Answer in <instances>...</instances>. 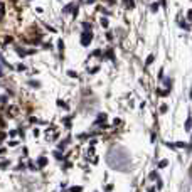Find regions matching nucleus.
Wrapping results in <instances>:
<instances>
[{"instance_id":"obj_11","label":"nucleus","mask_w":192,"mask_h":192,"mask_svg":"<svg viewBox=\"0 0 192 192\" xmlns=\"http://www.w3.org/2000/svg\"><path fill=\"white\" fill-rule=\"evenodd\" d=\"M57 47H59V51L62 52V49H64V44H62V40H57Z\"/></svg>"},{"instance_id":"obj_1","label":"nucleus","mask_w":192,"mask_h":192,"mask_svg":"<svg viewBox=\"0 0 192 192\" xmlns=\"http://www.w3.org/2000/svg\"><path fill=\"white\" fill-rule=\"evenodd\" d=\"M91 40H93V34H91V31H84V32L81 34V46L88 47V46L91 44Z\"/></svg>"},{"instance_id":"obj_19","label":"nucleus","mask_w":192,"mask_h":192,"mask_svg":"<svg viewBox=\"0 0 192 192\" xmlns=\"http://www.w3.org/2000/svg\"><path fill=\"white\" fill-rule=\"evenodd\" d=\"M0 101H2V103H5V98H0Z\"/></svg>"},{"instance_id":"obj_2","label":"nucleus","mask_w":192,"mask_h":192,"mask_svg":"<svg viewBox=\"0 0 192 192\" xmlns=\"http://www.w3.org/2000/svg\"><path fill=\"white\" fill-rule=\"evenodd\" d=\"M46 163H47V158H46V157H40V158L37 160V165H39V167H44Z\"/></svg>"},{"instance_id":"obj_3","label":"nucleus","mask_w":192,"mask_h":192,"mask_svg":"<svg viewBox=\"0 0 192 192\" xmlns=\"http://www.w3.org/2000/svg\"><path fill=\"white\" fill-rule=\"evenodd\" d=\"M73 8H74V3H69V5H66V7H64V10H62V12H64V14H68V12H71Z\"/></svg>"},{"instance_id":"obj_13","label":"nucleus","mask_w":192,"mask_h":192,"mask_svg":"<svg viewBox=\"0 0 192 192\" xmlns=\"http://www.w3.org/2000/svg\"><path fill=\"white\" fill-rule=\"evenodd\" d=\"M57 105H59V106H61V108H68V105H66V103H64V101H61V100H59V101H57Z\"/></svg>"},{"instance_id":"obj_21","label":"nucleus","mask_w":192,"mask_h":192,"mask_svg":"<svg viewBox=\"0 0 192 192\" xmlns=\"http://www.w3.org/2000/svg\"><path fill=\"white\" fill-rule=\"evenodd\" d=\"M0 76H2V69H0Z\"/></svg>"},{"instance_id":"obj_10","label":"nucleus","mask_w":192,"mask_h":192,"mask_svg":"<svg viewBox=\"0 0 192 192\" xmlns=\"http://www.w3.org/2000/svg\"><path fill=\"white\" fill-rule=\"evenodd\" d=\"M83 29H84V31H91V24L84 22V24H83Z\"/></svg>"},{"instance_id":"obj_18","label":"nucleus","mask_w":192,"mask_h":192,"mask_svg":"<svg viewBox=\"0 0 192 192\" xmlns=\"http://www.w3.org/2000/svg\"><path fill=\"white\" fill-rule=\"evenodd\" d=\"M94 2H96V0H86V3H88V5H89V3H94Z\"/></svg>"},{"instance_id":"obj_4","label":"nucleus","mask_w":192,"mask_h":192,"mask_svg":"<svg viewBox=\"0 0 192 192\" xmlns=\"http://www.w3.org/2000/svg\"><path fill=\"white\" fill-rule=\"evenodd\" d=\"M105 120H106V115H105V113H100V115H98V120H96V123H101V121H105Z\"/></svg>"},{"instance_id":"obj_8","label":"nucleus","mask_w":192,"mask_h":192,"mask_svg":"<svg viewBox=\"0 0 192 192\" xmlns=\"http://www.w3.org/2000/svg\"><path fill=\"white\" fill-rule=\"evenodd\" d=\"M101 25H103L105 29L108 27V19H106V17H103V19H101Z\"/></svg>"},{"instance_id":"obj_9","label":"nucleus","mask_w":192,"mask_h":192,"mask_svg":"<svg viewBox=\"0 0 192 192\" xmlns=\"http://www.w3.org/2000/svg\"><path fill=\"white\" fill-rule=\"evenodd\" d=\"M150 8H152V12H157V10H158V3H157V2H154Z\"/></svg>"},{"instance_id":"obj_14","label":"nucleus","mask_w":192,"mask_h":192,"mask_svg":"<svg viewBox=\"0 0 192 192\" xmlns=\"http://www.w3.org/2000/svg\"><path fill=\"white\" fill-rule=\"evenodd\" d=\"M81 191H83L81 187H73V189H71V192H81Z\"/></svg>"},{"instance_id":"obj_7","label":"nucleus","mask_w":192,"mask_h":192,"mask_svg":"<svg viewBox=\"0 0 192 192\" xmlns=\"http://www.w3.org/2000/svg\"><path fill=\"white\" fill-rule=\"evenodd\" d=\"M125 2H126V7L128 8H135V2L133 0H125Z\"/></svg>"},{"instance_id":"obj_17","label":"nucleus","mask_w":192,"mask_h":192,"mask_svg":"<svg viewBox=\"0 0 192 192\" xmlns=\"http://www.w3.org/2000/svg\"><path fill=\"white\" fill-rule=\"evenodd\" d=\"M187 17H189V20H192V10H189V15Z\"/></svg>"},{"instance_id":"obj_6","label":"nucleus","mask_w":192,"mask_h":192,"mask_svg":"<svg viewBox=\"0 0 192 192\" xmlns=\"http://www.w3.org/2000/svg\"><path fill=\"white\" fill-rule=\"evenodd\" d=\"M152 62H154V56H152V54H150V56H148V57H147V61H145V66H150V64H152Z\"/></svg>"},{"instance_id":"obj_12","label":"nucleus","mask_w":192,"mask_h":192,"mask_svg":"<svg viewBox=\"0 0 192 192\" xmlns=\"http://www.w3.org/2000/svg\"><path fill=\"white\" fill-rule=\"evenodd\" d=\"M68 76H71V77H77V73H74V71H68Z\"/></svg>"},{"instance_id":"obj_16","label":"nucleus","mask_w":192,"mask_h":192,"mask_svg":"<svg viewBox=\"0 0 192 192\" xmlns=\"http://www.w3.org/2000/svg\"><path fill=\"white\" fill-rule=\"evenodd\" d=\"M100 54H101V51H100V49H96V51L93 52V56H100Z\"/></svg>"},{"instance_id":"obj_15","label":"nucleus","mask_w":192,"mask_h":192,"mask_svg":"<svg viewBox=\"0 0 192 192\" xmlns=\"http://www.w3.org/2000/svg\"><path fill=\"white\" fill-rule=\"evenodd\" d=\"M54 157H57V158H59V160H62V155L59 154V152H54Z\"/></svg>"},{"instance_id":"obj_20","label":"nucleus","mask_w":192,"mask_h":192,"mask_svg":"<svg viewBox=\"0 0 192 192\" xmlns=\"http://www.w3.org/2000/svg\"><path fill=\"white\" fill-rule=\"evenodd\" d=\"M148 192H154V189H150V191H148Z\"/></svg>"},{"instance_id":"obj_5","label":"nucleus","mask_w":192,"mask_h":192,"mask_svg":"<svg viewBox=\"0 0 192 192\" xmlns=\"http://www.w3.org/2000/svg\"><path fill=\"white\" fill-rule=\"evenodd\" d=\"M106 57L108 59H111V61H115V56H113V51L110 49V51H106Z\"/></svg>"}]
</instances>
